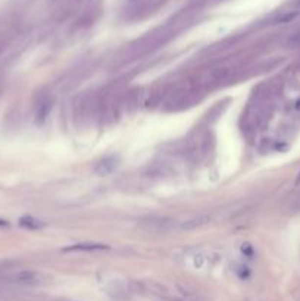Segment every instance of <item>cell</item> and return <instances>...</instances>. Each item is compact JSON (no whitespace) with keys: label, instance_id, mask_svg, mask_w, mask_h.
Here are the masks:
<instances>
[{"label":"cell","instance_id":"cell-1","mask_svg":"<svg viewBox=\"0 0 300 301\" xmlns=\"http://www.w3.org/2000/svg\"><path fill=\"white\" fill-rule=\"evenodd\" d=\"M52 99L49 96H43L36 106V124L37 125H43L52 110Z\"/></svg>","mask_w":300,"mask_h":301},{"label":"cell","instance_id":"cell-2","mask_svg":"<svg viewBox=\"0 0 300 301\" xmlns=\"http://www.w3.org/2000/svg\"><path fill=\"white\" fill-rule=\"evenodd\" d=\"M118 168V157L116 156H108L102 159L96 166V173L99 175H109Z\"/></svg>","mask_w":300,"mask_h":301},{"label":"cell","instance_id":"cell-3","mask_svg":"<svg viewBox=\"0 0 300 301\" xmlns=\"http://www.w3.org/2000/svg\"><path fill=\"white\" fill-rule=\"evenodd\" d=\"M209 222H210V216L209 215H199V216L190 217L185 222H183L181 223V229H184V231H194V229H199V228L208 225Z\"/></svg>","mask_w":300,"mask_h":301},{"label":"cell","instance_id":"cell-4","mask_svg":"<svg viewBox=\"0 0 300 301\" xmlns=\"http://www.w3.org/2000/svg\"><path fill=\"white\" fill-rule=\"evenodd\" d=\"M37 278H39V275H37L36 270L24 269V270H20L18 273H15L14 282L23 283V285H31V283H36V282H37Z\"/></svg>","mask_w":300,"mask_h":301},{"label":"cell","instance_id":"cell-5","mask_svg":"<svg viewBox=\"0 0 300 301\" xmlns=\"http://www.w3.org/2000/svg\"><path fill=\"white\" fill-rule=\"evenodd\" d=\"M109 247L105 244H96V242H83V244H75L72 247H67L64 251H99V250H108Z\"/></svg>","mask_w":300,"mask_h":301},{"label":"cell","instance_id":"cell-6","mask_svg":"<svg viewBox=\"0 0 300 301\" xmlns=\"http://www.w3.org/2000/svg\"><path fill=\"white\" fill-rule=\"evenodd\" d=\"M20 225H21L23 228L30 229V231H37V229L45 228V222H42V220H39V219H36V217H33V216H24V217H21V219H20Z\"/></svg>","mask_w":300,"mask_h":301},{"label":"cell","instance_id":"cell-7","mask_svg":"<svg viewBox=\"0 0 300 301\" xmlns=\"http://www.w3.org/2000/svg\"><path fill=\"white\" fill-rule=\"evenodd\" d=\"M168 222H165V219H155V217H150L147 222H143V226H146L147 231H153V232H159V231H166L165 225Z\"/></svg>","mask_w":300,"mask_h":301},{"label":"cell","instance_id":"cell-8","mask_svg":"<svg viewBox=\"0 0 300 301\" xmlns=\"http://www.w3.org/2000/svg\"><path fill=\"white\" fill-rule=\"evenodd\" d=\"M299 17V12L297 11H291V12H284L281 15H278L275 20H274V24H287V22H291L294 21L296 18Z\"/></svg>","mask_w":300,"mask_h":301},{"label":"cell","instance_id":"cell-9","mask_svg":"<svg viewBox=\"0 0 300 301\" xmlns=\"http://www.w3.org/2000/svg\"><path fill=\"white\" fill-rule=\"evenodd\" d=\"M9 223L6 222V220H2V219H0V226H8Z\"/></svg>","mask_w":300,"mask_h":301},{"label":"cell","instance_id":"cell-10","mask_svg":"<svg viewBox=\"0 0 300 301\" xmlns=\"http://www.w3.org/2000/svg\"><path fill=\"white\" fill-rule=\"evenodd\" d=\"M300 184V173H299V178L296 179V185H299Z\"/></svg>","mask_w":300,"mask_h":301},{"label":"cell","instance_id":"cell-11","mask_svg":"<svg viewBox=\"0 0 300 301\" xmlns=\"http://www.w3.org/2000/svg\"><path fill=\"white\" fill-rule=\"evenodd\" d=\"M296 109H300V102L297 103V106H296Z\"/></svg>","mask_w":300,"mask_h":301}]
</instances>
